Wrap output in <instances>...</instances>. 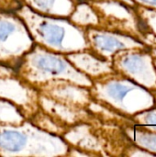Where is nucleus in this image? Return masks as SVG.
<instances>
[{
  "instance_id": "nucleus-1",
  "label": "nucleus",
  "mask_w": 156,
  "mask_h": 157,
  "mask_svg": "<svg viewBox=\"0 0 156 157\" xmlns=\"http://www.w3.org/2000/svg\"><path fill=\"white\" fill-rule=\"evenodd\" d=\"M15 12L25 22L35 44L64 55L88 49L86 29L68 17L40 15L24 5Z\"/></svg>"
},
{
  "instance_id": "nucleus-2",
  "label": "nucleus",
  "mask_w": 156,
  "mask_h": 157,
  "mask_svg": "<svg viewBox=\"0 0 156 157\" xmlns=\"http://www.w3.org/2000/svg\"><path fill=\"white\" fill-rule=\"evenodd\" d=\"M69 149L62 136L39 129L28 119L20 124L0 123V156H67Z\"/></svg>"
},
{
  "instance_id": "nucleus-3",
  "label": "nucleus",
  "mask_w": 156,
  "mask_h": 157,
  "mask_svg": "<svg viewBox=\"0 0 156 157\" xmlns=\"http://www.w3.org/2000/svg\"><path fill=\"white\" fill-rule=\"evenodd\" d=\"M93 100L119 115L133 116L155 106L154 93L116 72L92 80Z\"/></svg>"
},
{
  "instance_id": "nucleus-4",
  "label": "nucleus",
  "mask_w": 156,
  "mask_h": 157,
  "mask_svg": "<svg viewBox=\"0 0 156 157\" xmlns=\"http://www.w3.org/2000/svg\"><path fill=\"white\" fill-rule=\"evenodd\" d=\"M17 73L22 80L37 90L53 80H67L86 87L92 86V80L78 71L66 55L37 44L23 56Z\"/></svg>"
},
{
  "instance_id": "nucleus-5",
  "label": "nucleus",
  "mask_w": 156,
  "mask_h": 157,
  "mask_svg": "<svg viewBox=\"0 0 156 157\" xmlns=\"http://www.w3.org/2000/svg\"><path fill=\"white\" fill-rule=\"evenodd\" d=\"M34 45L22 18L15 11L0 9V64L17 70Z\"/></svg>"
},
{
  "instance_id": "nucleus-6",
  "label": "nucleus",
  "mask_w": 156,
  "mask_h": 157,
  "mask_svg": "<svg viewBox=\"0 0 156 157\" xmlns=\"http://www.w3.org/2000/svg\"><path fill=\"white\" fill-rule=\"evenodd\" d=\"M114 71L148 90L156 91V66L152 53L144 48L124 50L112 58Z\"/></svg>"
},
{
  "instance_id": "nucleus-7",
  "label": "nucleus",
  "mask_w": 156,
  "mask_h": 157,
  "mask_svg": "<svg viewBox=\"0 0 156 157\" xmlns=\"http://www.w3.org/2000/svg\"><path fill=\"white\" fill-rule=\"evenodd\" d=\"M0 98L17 105L27 119L39 109V92L17 75V70L0 64Z\"/></svg>"
},
{
  "instance_id": "nucleus-8",
  "label": "nucleus",
  "mask_w": 156,
  "mask_h": 157,
  "mask_svg": "<svg viewBox=\"0 0 156 157\" xmlns=\"http://www.w3.org/2000/svg\"><path fill=\"white\" fill-rule=\"evenodd\" d=\"M86 36L88 49L108 61H112L113 56L120 51L144 48V44L136 37L100 28L86 29Z\"/></svg>"
},
{
  "instance_id": "nucleus-9",
  "label": "nucleus",
  "mask_w": 156,
  "mask_h": 157,
  "mask_svg": "<svg viewBox=\"0 0 156 157\" xmlns=\"http://www.w3.org/2000/svg\"><path fill=\"white\" fill-rule=\"evenodd\" d=\"M89 2L98 16L97 28L135 37L132 33L135 17L132 8L135 6L120 0H92Z\"/></svg>"
},
{
  "instance_id": "nucleus-10",
  "label": "nucleus",
  "mask_w": 156,
  "mask_h": 157,
  "mask_svg": "<svg viewBox=\"0 0 156 157\" xmlns=\"http://www.w3.org/2000/svg\"><path fill=\"white\" fill-rule=\"evenodd\" d=\"M38 92L57 101L86 109L93 99L89 87L67 80L51 81L40 86Z\"/></svg>"
},
{
  "instance_id": "nucleus-11",
  "label": "nucleus",
  "mask_w": 156,
  "mask_h": 157,
  "mask_svg": "<svg viewBox=\"0 0 156 157\" xmlns=\"http://www.w3.org/2000/svg\"><path fill=\"white\" fill-rule=\"evenodd\" d=\"M62 137L70 147L85 151L92 156L104 155V144L94 125V121L69 127Z\"/></svg>"
},
{
  "instance_id": "nucleus-12",
  "label": "nucleus",
  "mask_w": 156,
  "mask_h": 157,
  "mask_svg": "<svg viewBox=\"0 0 156 157\" xmlns=\"http://www.w3.org/2000/svg\"><path fill=\"white\" fill-rule=\"evenodd\" d=\"M38 103L39 108L41 110L67 127H71L80 122L94 121L93 116L86 108L68 105L40 93Z\"/></svg>"
},
{
  "instance_id": "nucleus-13",
  "label": "nucleus",
  "mask_w": 156,
  "mask_h": 157,
  "mask_svg": "<svg viewBox=\"0 0 156 157\" xmlns=\"http://www.w3.org/2000/svg\"><path fill=\"white\" fill-rule=\"evenodd\" d=\"M71 63L91 80L114 73L112 62L103 59L89 49L65 54Z\"/></svg>"
},
{
  "instance_id": "nucleus-14",
  "label": "nucleus",
  "mask_w": 156,
  "mask_h": 157,
  "mask_svg": "<svg viewBox=\"0 0 156 157\" xmlns=\"http://www.w3.org/2000/svg\"><path fill=\"white\" fill-rule=\"evenodd\" d=\"M32 11L49 17H68L74 8V0H21Z\"/></svg>"
},
{
  "instance_id": "nucleus-15",
  "label": "nucleus",
  "mask_w": 156,
  "mask_h": 157,
  "mask_svg": "<svg viewBox=\"0 0 156 157\" xmlns=\"http://www.w3.org/2000/svg\"><path fill=\"white\" fill-rule=\"evenodd\" d=\"M68 18L72 23L84 29L97 28L99 25L98 16L89 1L76 2L74 8Z\"/></svg>"
},
{
  "instance_id": "nucleus-16",
  "label": "nucleus",
  "mask_w": 156,
  "mask_h": 157,
  "mask_svg": "<svg viewBox=\"0 0 156 157\" xmlns=\"http://www.w3.org/2000/svg\"><path fill=\"white\" fill-rule=\"evenodd\" d=\"M28 120L39 129L59 136H62L69 128L55 120L54 118H52L51 116H50L49 114H47L46 112H44L43 110H41L40 108Z\"/></svg>"
},
{
  "instance_id": "nucleus-17",
  "label": "nucleus",
  "mask_w": 156,
  "mask_h": 157,
  "mask_svg": "<svg viewBox=\"0 0 156 157\" xmlns=\"http://www.w3.org/2000/svg\"><path fill=\"white\" fill-rule=\"evenodd\" d=\"M126 133L137 145V147L146 150L156 155V132L138 125L137 127L128 129Z\"/></svg>"
},
{
  "instance_id": "nucleus-18",
  "label": "nucleus",
  "mask_w": 156,
  "mask_h": 157,
  "mask_svg": "<svg viewBox=\"0 0 156 157\" xmlns=\"http://www.w3.org/2000/svg\"><path fill=\"white\" fill-rule=\"evenodd\" d=\"M26 120V116L17 105L8 100L0 98L1 124H20Z\"/></svg>"
},
{
  "instance_id": "nucleus-19",
  "label": "nucleus",
  "mask_w": 156,
  "mask_h": 157,
  "mask_svg": "<svg viewBox=\"0 0 156 157\" xmlns=\"http://www.w3.org/2000/svg\"><path fill=\"white\" fill-rule=\"evenodd\" d=\"M131 119L136 121L139 126L156 132V109L154 107L133 116Z\"/></svg>"
},
{
  "instance_id": "nucleus-20",
  "label": "nucleus",
  "mask_w": 156,
  "mask_h": 157,
  "mask_svg": "<svg viewBox=\"0 0 156 157\" xmlns=\"http://www.w3.org/2000/svg\"><path fill=\"white\" fill-rule=\"evenodd\" d=\"M21 0H0V9L16 11L22 6Z\"/></svg>"
},
{
  "instance_id": "nucleus-21",
  "label": "nucleus",
  "mask_w": 156,
  "mask_h": 157,
  "mask_svg": "<svg viewBox=\"0 0 156 157\" xmlns=\"http://www.w3.org/2000/svg\"><path fill=\"white\" fill-rule=\"evenodd\" d=\"M135 6H142L148 9L156 10V0H131Z\"/></svg>"
},
{
  "instance_id": "nucleus-22",
  "label": "nucleus",
  "mask_w": 156,
  "mask_h": 157,
  "mask_svg": "<svg viewBox=\"0 0 156 157\" xmlns=\"http://www.w3.org/2000/svg\"><path fill=\"white\" fill-rule=\"evenodd\" d=\"M74 1L78 2V1H92V0H74ZM120 1H122V2H124V3H126V4L131 6H135V5H134L131 0H120Z\"/></svg>"
},
{
  "instance_id": "nucleus-23",
  "label": "nucleus",
  "mask_w": 156,
  "mask_h": 157,
  "mask_svg": "<svg viewBox=\"0 0 156 157\" xmlns=\"http://www.w3.org/2000/svg\"><path fill=\"white\" fill-rule=\"evenodd\" d=\"M154 62H155V66H156V60H154Z\"/></svg>"
}]
</instances>
